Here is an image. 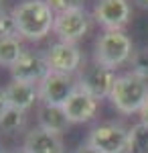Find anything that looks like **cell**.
Returning <instances> with one entry per match:
<instances>
[{
	"label": "cell",
	"instance_id": "6da1fadb",
	"mask_svg": "<svg viewBox=\"0 0 148 153\" xmlns=\"http://www.w3.org/2000/svg\"><path fill=\"white\" fill-rule=\"evenodd\" d=\"M12 16L18 33L29 41L45 39L55 27V10L47 0H21L12 8Z\"/></svg>",
	"mask_w": 148,
	"mask_h": 153
},
{
	"label": "cell",
	"instance_id": "7a4b0ae2",
	"mask_svg": "<svg viewBox=\"0 0 148 153\" xmlns=\"http://www.w3.org/2000/svg\"><path fill=\"white\" fill-rule=\"evenodd\" d=\"M112 106L122 114L140 112L148 102V82L134 76L132 71L118 76L110 94Z\"/></svg>",
	"mask_w": 148,
	"mask_h": 153
},
{
	"label": "cell",
	"instance_id": "3957f363",
	"mask_svg": "<svg viewBox=\"0 0 148 153\" xmlns=\"http://www.w3.org/2000/svg\"><path fill=\"white\" fill-rule=\"evenodd\" d=\"M132 55H134V45L132 39L126 35V31H103L93 47V61L110 70H116L122 63L130 61Z\"/></svg>",
	"mask_w": 148,
	"mask_h": 153
},
{
	"label": "cell",
	"instance_id": "277c9868",
	"mask_svg": "<svg viewBox=\"0 0 148 153\" xmlns=\"http://www.w3.org/2000/svg\"><path fill=\"white\" fill-rule=\"evenodd\" d=\"M87 145H91L97 153H128L130 145V129H126L122 123H102L89 131Z\"/></svg>",
	"mask_w": 148,
	"mask_h": 153
},
{
	"label": "cell",
	"instance_id": "5b68a950",
	"mask_svg": "<svg viewBox=\"0 0 148 153\" xmlns=\"http://www.w3.org/2000/svg\"><path fill=\"white\" fill-rule=\"evenodd\" d=\"M116 78L118 76L114 70L106 68L97 61H89L77 74V86L87 94H91L95 100H102V98H110Z\"/></svg>",
	"mask_w": 148,
	"mask_h": 153
},
{
	"label": "cell",
	"instance_id": "8992f818",
	"mask_svg": "<svg viewBox=\"0 0 148 153\" xmlns=\"http://www.w3.org/2000/svg\"><path fill=\"white\" fill-rule=\"evenodd\" d=\"M77 78L69 74H59V71H49L39 84V98L41 104L49 106H61L67 102L71 94L77 90Z\"/></svg>",
	"mask_w": 148,
	"mask_h": 153
},
{
	"label": "cell",
	"instance_id": "52a82bcc",
	"mask_svg": "<svg viewBox=\"0 0 148 153\" xmlns=\"http://www.w3.org/2000/svg\"><path fill=\"white\" fill-rule=\"evenodd\" d=\"M91 19L89 12L85 8H75V10H65V12H57L55 14V27L53 33L59 37V41L65 43H75L81 41L87 35L91 27Z\"/></svg>",
	"mask_w": 148,
	"mask_h": 153
},
{
	"label": "cell",
	"instance_id": "ba28073f",
	"mask_svg": "<svg viewBox=\"0 0 148 153\" xmlns=\"http://www.w3.org/2000/svg\"><path fill=\"white\" fill-rule=\"evenodd\" d=\"M91 16L106 31H124L132 16V4L130 0H97Z\"/></svg>",
	"mask_w": 148,
	"mask_h": 153
},
{
	"label": "cell",
	"instance_id": "9c48e42d",
	"mask_svg": "<svg viewBox=\"0 0 148 153\" xmlns=\"http://www.w3.org/2000/svg\"><path fill=\"white\" fill-rule=\"evenodd\" d=\"M47 55L37 49H24V53L18 57V61L10 68V76L16 82H29V84H41V80L49 74Z\"/></svg>",
	"mask_w": 148,
	"mask_h": 153
},
{
	"label": "cell",
	"instance_id": "30bf717a",
	"mask_svg": "<svg viewBox=\"0 0 148 153\" xmlns=\"http://www.w3.org/2000/svg\"><path fill=\"white\" fill-rule=\"evenodd\" d=\"M47 63L51 71H59V74H69L73 76L75 71L81 68V49L75 43H65V41H57L45 51Z\"/></svg>",
	"mask_w": 148,
	"mask_h": 153
},
{
	"label": "cell",
	"instance_id": "8fae6325",
	"mask_svg": "<svg viewBox=\"0 0 148 153\" xmlns=\"http://www.w3.org/2000/svg\"><path fill=\"white\" fill-rule=\"evenodd\" d=\"M97 106H100V100H95L85 90L77 88L71 94V98L63 104V112L67 114L71 125H81V123H89L97 114Z\"/></svg>",
	"mask_w": 148,
	"mask_h": 153
},
{
	"label": "cell",
	"instance_id": "7c38bea8",
	"mask_svg": "<svg viewBox=\"0 0 148 153\" xmlns=\"http://www.w3.org/2000/svg\"><path fill=\"white\" fill-rule=\"evenodd\" d=\"M23 151L24 153H65L61 135L49 133V131L34 127L26 133L23 143Z\"/></svg>",
	"mask_w": 148,
	"mask_h": 153
},
{
	"label": "cell",
	"instance_id": "4fadbf2b",
	"mask_svg": "<svg viewBox=\"0 0 148 153\" xmlns=\"http://www.w3.org/2000/svg\"><path fill=\"white\" fill-rule=\"evenodd\" d=\"M6 96H8V102L12 108H18L26 112L29 108H33L39 98V84H29V82H16L12 80L6 86Z\"/></svg>",
	"mask_w": 148,
	"mask_h": 153
},
{
	"label": "cell",
	"instance_id": "5bb4252c",
	"mask_svg": "<svg viewBox=\"0 0 148 153\" xmlns=\"http://www.w3.org/2000/svg\"><path fill=\"white\" fill-rule=\"evenodd\" d=\"M37 120L41 129L49 131V133H55V135H61L69 129V118L67 114L63 112L61 106H49V104H41L39 110H37Z\"/></svg>",
	"mask_w": 148,
	"mask_h": 153
},
{
	"label": "cell",
	"instance_id": "9a60e30c",
	"mask_svg": "<svg viewBox=\"0 0 148 153\" xmlns=\"http://www.w3.org/2000/svg\"><path fill=\"white\" fill-rule=\"evenodd\" d=\"M24 53V47L18 37H0V65L12 68Z\"/></svg>",
	"mask_w": 148,
	"mask_h": 153
},
{
	"label": "cell",
	"instance_id": "2e32d148",
	"mask_svg": "<svg viewBox=\"0 0 148 153\" xmlns=\"http://www.w3.org/2000/svg\"><path fill=\"white\" fill-rule=\"evenodd\" d=\"M26 123V112L18 110V108H8L2 117H0V131L6 133V135H12L16 131H21Z\"/></svg>",
	"mask_w": 148,
	"mask_h": 153
},
{
	"label": "cell",
	"instance_id": "e0dca14e",
	"mask_svg": "<svg viewBox=\"0 0 148 153\" xmlns=\"http://www.w3.org/2000/svg\"><path fill=\"white\" fill-rule=\"evenodd\" d=\"M128 153H148V127L138 123L130 127V145Z\"/></svg>",
	"mask_w": 148,
	"mask_h": 153
},
{
	"label": "cell",
	"instance_id": "ac0fdd59",
	"mask_svg": "<svg viewBox=\"0 0 148 153\" xmlns=\"http://www.w3.org/2000/svg\"><path fill=\"white\" fill-rule=\"evenodd\" d=\"M130 65H132V74L134 76L148 82V47L134 51V55L130 59Z\"/></svg>",
	"mask_w": 148,
	"mask_h": 153
},
{
	"label": "cell",
	"instance_id": "d6986e66",
	"mask_svg": "<svg viewBox=\"0 0 148 153\" xmlns=\"http://www.w3.org/2000/svg\"><path fill=\"white\" fill-rule=\"evenodd\" d=\"M18 27H16V21L12 16V12L2 10L0 12V37H18Z\"/></svg>",
	"mask_w": 148,
	"mask_h": 153
},
{
	"label": "cell",
	"instance_id": "ffe728a7",
	"mask_svg": "<svg viewBox=\"0 0 148 153\" xmlns=\"http://www.w3.org/2000/svg\"><path fill=\"white\" fill-rule=\"evenodd\" d=\"M49 6L57 12H65V10H75V8H83L85 0H47Z\"/></svg>",
	"mask_w": 148,
	"mask_h": 153
},
{
	"label": "cell",
	"instance_id": "44dd1931",
	"mask_svg": "<svg viewBox=\"0 0 148 153\" xmlns=\"http://www.w3.org/2000/svg\"><path fill=\"white\" fill-rule=\"evenodd\" d=\"M10 108V102H8V96H6V88H0V117Z\"/></svg>",
	"mask_w": 148,
	"mask_h": 153
},
{
	"label": "cell",
	"instance_id": "7402d4cb",
	"mask_svg": "<svg viewBox=\"0 0 148 153\" xmlns=\"http://www.w3.org/2000/svg\"><path fill=\"white\" fill-rule=\"evenodd\" d=\"M75 153H97L91 145H87V143H83V145H79L77 149H75Z\"/></svg>",
	"mask_w": 148,
	"mask_h": 153
},
{
	"label": "cell",
	"instance_id": "603a6c76",
	"mask_svg": "<svg viewBox=\"0 0 148 153\" xmlns=\"http://www.w3.org/2000/svg\"><path fill=\"white\" fill-rule=\"evenodd\" d=\"M140 123H142V125H146V127H148V102L144 104V108L140 110Z\"/></svg>",
	"mask_w": 148,
	"mask_h": 153
},
{
	"label": "cell",
	"instance_id": "cb8c5ba5",
	"mask_svg": "<svg viewBox=\"0 0 148 153\" xmlns=\"http://www.w3.org/2000/svg\"><path fill=\"white\" fill-rule=\"evenodd\" d=\"M136 4L140 6V8H144V10H148V0H136Z\"/></svg>",
	"mask_w": 148,
	"mask_h": 153
},
{
	"label": "cell",
	"instance_id": "d4e9b609",
	"mask_svg": "<svg viewBox=\"0 0 148 153\" xmlns=\"http://www.w3.org/2000/svg\"><path fill=\"white\" fill-rule=\"evenodd\" d=\"M0 153H6V151H4V143H2V137H0Z\"/></svg>",
	"mask_w": 148,
	"mask_h": 153
},
{
	"label": "cell",
	"instance_id": "484cf974",
	"mask_svg": "<svg viewBox=\"0 0 148 153\" xmlns=\"http://www.w3.org/2000/svg\"><path fill=\"white\" fill-rule=\"evenodd\" d=\"M4 10V0H0V12Z\"/></svg>",
	"mask_w": 148,
	"mask_h": 153
},
{
	"label": "cell",
	"instance_id": "4316f807",
	"mask_svg": "<svg viewBox=\"0 0 148 153\" xmlns=\"http://www.w3.org/2000/svg\"><path fill=\"white\" fill-rule=\"evenodd\" d=\"M10 153H24V151H10Z\"/></svg>",
	"mask_w": 148,
	"mask_h": 153
}]
</instances>
